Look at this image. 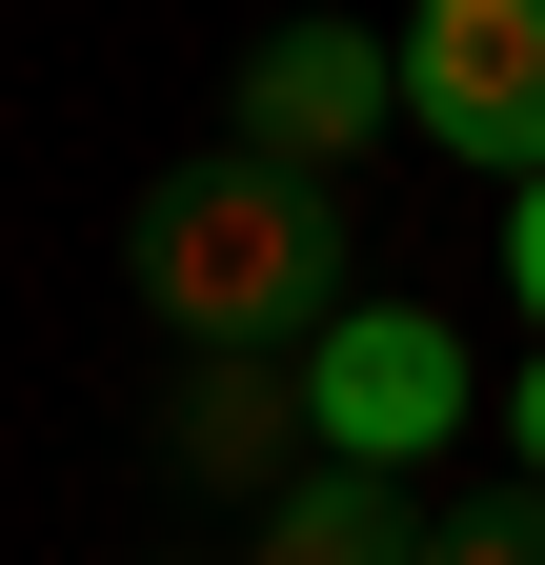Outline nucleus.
Instances as JSON below:
<instances>
[{"label":"nucleus","mask_w":545,"mask_h":565,"mask_svg":"<svg viewBox=\"0 0 545 565\" xmlns=\"http://www.w3.org/2000/svg\"><path fill=\"white\" fill-rule=\"evenodd\" d=\"M505 303H525V343H545V162L505 182Z\"/></svg>","instance_id":"nucleus-8"},{"label":"nucleus","mask_w":545,"mask_h":565,"mask_svg":"<svg viewBox=\"0 0 545 565\" xmlns=\"http://www.w3.org/2000/svg\"><path fill=\"white\" fill-rule=\"evenodd\" d=\"M243 565H425V525L384 505V465L323 445L303 484H263V545H243Z\"/></svg>","instance_id":"nucleus-6"},{"label":"nucleus","mask_w":545,"mask_h":565,"mask_svg":"<svg viewBox=\"0 0 545 565\" xmlns=\"http://www.w3.org/2000/svg\"><path fill=\"white\" fill-rule=\"evenodd\" d=\"M425 565H545V484H505V505H464V525H425Z\"/></svg>","instance_id":"nucleus-7"},{"label":"nucleus","mask_w":545,"mask_h":565,"mask_svg":"<svg viewBox=\"0 0 545 565\" xmlns=\"http://www.w3.org/2000/svg\"><path fill=\"white\" fill-rule=\"evenodd\" d=\"M303 404H323V445H344V465H425V445L485 424V404H464V343H445L425 303H344V323L303 343Z\"/></svg>","instance_id":"nucleus-3"},{"label":"nucleus","mask_w":545,"mask_h":565,"mask_svg":"<svg viewBox=\"0 0 545 565\" xmlns=\"http://www.w3.org/2000/svg\"><path fill=\"white\" fill-rule=\"evenodd\" d=\"M404 121H425L445 162L525 182L545 162V0H425V21H404Z\"/></svg>","instance_id":"nucleus-2"},{"label":"nucleus","mask_w":545,"mask_h":565,"mask_svg":"<svg viewBox=\"0 0 545 565\" xmlns=\"http://www.w3.org/2000/svg\"><path fill=\"white\" fill-rule=\"evenodd\" d=\"M121 263H142V303L182 343H323L344 323V202H323V162H263V141L162 162Z\"/></svg>","instance_id":"nucleus-1"},{"label":"nucleus","mask_w":545,"mask_h":565,"mask_svg":"<svg viewBox=\"0 0 545 565\" xmlns=\"http://www.w3.org/2000/svg\"><path fill=\"white\" fill-rule=\"evenodd\" d=\"M303 364H284V343H202V364H182V424H162V445L202 465V484H303Z\"/></svg>","instance_id":"nucleus-5"},{"label":"nucleus","mask_w":545,"mask_h":565,"mask_svg":"<svg viewBox=\"0 0 545 565\" xmlns=\"http://www.w3.org/2000/svg\"><path fill=\"white\" fill-rule=\"evenodd\" d=\"M384 121H404V41H364V21H284L243 61V141L263 162H364Z\"/></svg>","instance_id":"nucleus-4"},{"label":"nucleus","mask_w":545,"mask_h":565,"mask_svg":"<svg viewBox=\"0 0 545 565\" xmlns=\"http://www.w3.org/2000/svg\"><path fill=\"white\" fill-rule=\"evenodd\" d=\"M505 445H525V465H545V343H525V384H505Z\"/></svg>","instance_id":"nucleus-9"}]
</instances>
